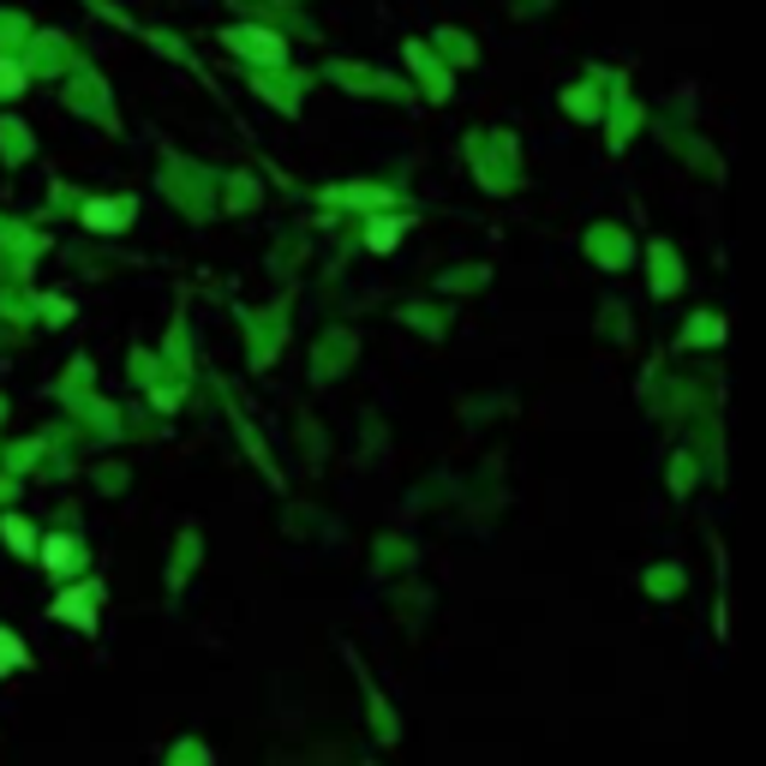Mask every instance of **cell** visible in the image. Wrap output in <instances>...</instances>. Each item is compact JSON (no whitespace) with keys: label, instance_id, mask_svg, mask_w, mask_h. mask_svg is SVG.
Instances as JSON below:
<instances>
[{"label":"cell","instance_id":"6da1fadb","mask_svg":"<svg viewBox=\"0 0 766 766\" xmlns=\"http://www.w3.org/2000/svg\"><path fill=\"white\" fill-rule=\"evenodd\" d=\"M7 84H12V91H19V72H7V67H0V91H7Z\"/></svg>","mask_w":766,"mask_h":766}]
</instances>
